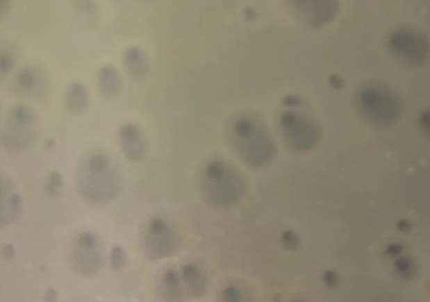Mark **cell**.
Instances as JSON below:
<instances>
[{
  "mask_svg": "<svg viewBox=\"0 0 430 302\" xmlns=\"http://www.w3.org/2000/svg\"><path fill=\"white\" fill-rule=\"evenodd\" d=\"M82 196L94 204L110 203L119 197L122 176L119 169L108 155H92L78 169L76 176Z\"/></svg>",
  "mask_w": 430,
  "mask_h": 302,
  "instance_id": "6da1fadb",
  "label": "cell"
},
{
  "mask_svg": "<svg viewBox=\"0 0 430 302\" xmlns=\"http://www.w3.org/2000/svg\"><path fill=\"white\" fill-rule=\"evenodd\" d=\"M230 137L240 160L254 168L268 164L276 153L274 142L261 121L254 117L235 118L231 125Z\"/></svg>",
  "mask_w": 430,
  "mask_h": 302,
  "instance_id": "7a4b0ae2",
  "label": "cell"
},
{
  "mask_svg": "<svg viewBox=\"0 0 430 302\" xmlns=\"http://www.w3.org/2000/svg\"><path fill=\"white\" fill-rule=\"evenodd\" d=\"M355 103L362 116L381 128L395 125L404 110L400 94L392 87L378 81L366 82L358 87Z\"/></svg>",
  "mask_w": 430,
  "mask_h": 302,
  "instance_id": "3957f363",
  "label": "cell"
},
{
  "mask_svg": "<svg viewBox=\"0 0 430 302\" xmlns=\"http://www.w3.org/2000/svg\"><path fill=\"white\" fill-rule=\"evenodd\" d=\"M199 185L204 200L218 209L235 205L245 192L242 176L220 160H211L204 165Z\"/></svg>",
  "mask_w": 430,
  "mask_h": 302,
  "instance_id": "277c9868",
  "label": "cell"
},
{
  "mask_svg": "<svg viewBox=\"0 0 430 302\" xmlns=\"http://www.w3.org/2000/svg\"><path fill=\"white\" fill-rule=\"evenodd\" d=\"M38 120L28 106L15 105L8 110L1 132L3 148L12 153L26 150L37 140Z\"/></svg>",
  "mask_w": 430,
  "mask_h": 302,
  "instance_id": "5b68a950",
  "label": "cell"
},
{
  "mask_svg": "<svg viewBox=\"0 0 430 302\" xmlns=\"http://www.w3.org/2000/svg\"><path fill=\"white\" fill-rule=\"evenodd\" d=\"M181 237L179 229L163 217L151 218L143 234L144 255L151 260H160L172 257L179 251Z\"/></svg>",
  "mask_w": 430,
  "mask_h": 302,
  "instance_id": "8992f818",
  "label": "cell"
},
{
  "mask_svg": "<svg viewBox=\"0 0 430 302\" xmlns=\"http://www.w3.org/2000/svg\"><path fill=\"white\" fill-rule=\"evenodd\" d=\"M388 47L397 60L413 67L424 65L429 53L427 35L412 27H399L392 31L388 39Z\"/></svg>",
  "mask_w": 430,
  "mask_h": 302,
  "instance_id": "52a82bcc",
  "label": "cell"
},
{
  "mask_svg": "<svg viewBox=\"0 0 430 302\" xmlns=\"http://www.w3.org/2000/svg\"><path fill=\"white\" fill-rule=\"evenodd\" d=\"M279 126L286 145L295 152H308L320 139L317 123L295 111H283L279 117Z\"/></svg>",
  "mask_w": 430,
  "mask_h": 302,
  "instance_id": "ba28073f",
  "label": "cell"
},
{
  "mask_svg": "<svg viewBox=\"0 0 430 302\" xmlns=\"http://www.w3.org/2000/svg\"><path fill=\"white\" fill-rule=\"evenodd\" d=\"M290 11L302 25L320 28L329 25L338 17L340 0H287Z\"/></svg>",
  "mask_w": 430,
  "mask_h": 302,
  "instance_id": "9c48e42d",
  "label": "cell"
},
{
  "mask_svg": "<svg viewBox=\"0 0 430 302\" xmlns=\"http://www.w3.org/2000/svg\"><path fill=\"white\" fill-rule=\"evenodd\" d=\"M74 271L84 276H92L100 271L102 252L99 240L92 233L84 232L78 237L72 254Z\"/></svg>",
  "mask_w": 430,
  "mask_h": 302,
  "instance_id": "30bf717a",
  "label": "cell"
},
{
  "mask_svg": "<svg viewBox=\"0 0 430 302\" xmlns=\"http://www.w3.org/2000/svg\"><path fill=\"white\" fill-rule=\"evenodd\" d=\"M22 212V200L15 192L13 181L6 174L0 177V224L10 226L19 219Z\"/></svg>",
  "mask_w": 430,
  "mask_h": 302,
  "instance_id": "8fae6325",
  "label": "cell"
},
{
  "mask_svg": "<svg viewBox=\"0 0 430 302\" xmlns=\"http://www.w3.org/2000/svg\"><path fill=\"white\" fill-rule=\"evenodd\" d=\"M118 138L122 153L130 162H140L147 152V144L142 131L133 123H125L120 127Z\"/></svg>",
  "mask_w": 430,
  "mask_h": 302,
  "instance_id": "7c38bea8",
  "label": "cell"
},
{
  "mask_svg": "<svg viewBox=\"0 0 430 302\" xmlns=\"http://www.w3.org/2000/svg\"><path fill=\"white\" fill-rule=\"evenodd\" d=\"M181 279L189 296L200 298L206 292L208 279L206 271L200 265L188 263L181 268Z\"/></svg>",
  "mask_w": 430,
  "mask_h": 302,
  "instance_id": "4fadbf2b",
  "label": "cell"
},
{
  "mask_svg": "<svg viewBox=\"0 0 430 302\" xmlns=\"http://www.w3.org/2000/svg\"><path fill=\"white\" fill-rule=\"evenodd\" d=\"M42 75L38 69L33 67H24L19 72L15 79V88L19 94L26 97L40 95V90L43 86Z\"/></svg>",
  "mask_w": 430,
  "mask_h": 302,
  "instance_id": "5bb4252c",
  "label": "cell"
},
{
  "mask_svg": "<svg viewBox=\"0 0 430 302\" xmlns=\"http://www.w3.org/2000/svg\"><path fill=\"white\" fill-rule=\"evenodd\" d=\"M124 62L126 71L133 79L140 81L147 76L149 69V59L140 47H129L125 51Z\"/></svg>",
  "mask_w": 430,
  "mask_h": 302,
  "instance_id": "9a60e30c",
  "label": "cell"
},
{
  "mask_svg": "<svg viewBox=\"0 0 430 302\" xmlns=\"http://www.w3.org/2000/svg\"><path fill=\"white\" fill-rule=\"evenodd\" d=\"M97 87L101 97L106 99L117 97L122 89V78L115 67H101L97 76Z\"/></svg>",
  "mask_w": 430,
  "mask_h": 302,
  "instance_id": "2e32d148",
  "label": "cell"
},
{
  "mask_svg": "<svg viewBox=\"0 0 430 302\" xmlns=\"http://www.w3.org/2000/svg\"><path fill=\"white\" fill-rule=\"evenodd\" d=\"M179 273L173 269L165 270L160 278V292L163 299L167 301H183L184 291Z\"/></svg>",
  "mask_w": 430,
  "mask_h": 302,
  "instance_id": "e0dca14e",
  "label": "cell"
},
{
  "mask_svg": "<svg viewBox=\"0 0 430 302\" xmlns=\"http://www.w3.org/2000/svg\"><path fill=\"white\" fill-rule=\"evenodd\" d=\"M89 104V92L88 88L81 82L71 83L65 95L67 109L73 114H81L88 108Z\"/></svg>",
  "mask_w": 430,
  "mask_h": 302,
  "instance_id": "ac0fdd59",
  "label": "cell"
},
{
  "mask_svg": "<svg viewBox=\"0 0 430 302\" xmlns=\"http://www.w3.org/2000/svg\"><path fill=\"white\" fill-rule=\"evenodd\" d=\"M64 178L57 171H53L47 176L46 182V192L51 198H57L60 196L61 190L64 187Z\"/></svg>",
  "mask_w": 430,
  "mask_h": 302,
  "instance_id": "d6986e66",
  "label": "cell"
},
{
  "mask_svg": "<svg viewBox=\"0 0 430 302\" xmlns=\"http://www.w3.org/2000/svg\"><path fill=\"white\" fill-rule=\"evenodd\" d=\"M394 268L404 279H410L416 272V265L410 258L401 257L397 258L395 264H394Z\"/></svg>",
  "mask_w": 430,
  "mask_h": 302,
  "instance_id": "ffe728a7",
  "label": "cell"
},
{
  "mask_svg": "<svg viewBox=\"0 0 430 302\" xmlns=\"http://www.w3.org/2000/svg\"><path fill=\"white\" fill-rule=\"evenodd\" d=\"M110 266L113 270H120L127 263V253L120 245H114L109 254Z\"/></svg>",
  "mask_w": 430,
  "mask_h": 302,
  "instance_id": "44dd1931",
  "label": "cell"
},
{
  "mask_svg": "<svg viewBox=\"0 0 430 302\" xmlns=\"http://www.w3.org/2000/svg\"><path fill=\"white\" fill-rule=\"evenodd\" d=\"M221 300L227 302L242 301V291L236 285H229L223 289L222 293H221Z\"/></svg>",
  "mask_w": 430,
  "mask_h": 302,
  "instance_id": "7402d4cb",
  "label": "cell"
},
{
  "mask_svg": "<svg viewBox=\"0 0 430 302\" xmlns=\"http://www.w3.org/2000/svg\"><path fill=\"white\" fill-rule=\"evenodd\" d=\"M281 242L283 247L288 250H292V251L297 250L301 244L299 237L292 230H286V232H283Z\"/></svg>",
  "mask_w": 430,
  "mask_h": 302,
  "instance_id": "603a6c76",
  "label": "cell"
},
{
  "mask_svg": "<svg viewBox=\"0 0 430 302\" xmlns=\"http://www.w3.org/2000/svg\"><path fill=\"white\" fill-rule=\"evenodd\" d=\"M15 66L14 56L9 53H2L0 55V73L2 76H7Z\"/></svg>",
  "mask_w": 430,
  "mask_h": 302,
  "instance_id": "cb8c5ba5",
  "label": "cell"
},
{
  "mask_svg": "<svg viewBox=\"0 0 430 302\" xmlns=\"http://www.w3.org/2000/svg\"><path fill=\"white\" fill-rule=\"evenodd\" d=\"M323 280H324L325 283L330 286V287H336L339 284L338 276L336 273L331 271V270L325 272L324 276H323Z\"/></svg>",
  "mask_w": 430,
  "mask_h": 302,
  "instance_id": "d4e9b609",
  "label": "cell"
},
{
  "mask_svg": "<svg viewBox=\"0 0 430 302\" xmlns=\"http://www.w3.org/2000/svg\"><path fill=\"white\" fill-rule=\"evenodd\" d=\"M15 255V250L13 245L10 244H6L3 246L2 249V256L7 261L13 260Z\"/></svg>",
  "mask_w": 430,
  "mask_h": 302,
  "instance_id": "484cf974",
  "label": "cell"
},
{
  "mask_svg": "<svg viewBox=\"0 0 430 302\" xmlns=\"http://www.w3.org/2000/svg\"><path fill=\"white\" fill-rule=\"evenodd\" d=\"M404 247L399 244H390L386 249V253L389 256L396 257L399 255L400 253L404 252Z\"/></svg>",
  "mask_w": 430,
  "mask_h": 302,
  "instance_id": "4316f807",
  "label": "cell"
},
{
  "mask_svg": "<svg viewBox=\"0 0 430 302\" xmlns=\"http://www.w3.org/2000/svg\"><path fill=\"white\" fill-rule=\"evenodd\" d=\"M429 111H424L423 114L421 115L420 118V124L426 132L429 133V127H430V120H429Z\"/></svg>",
  "mask_w": 430,
  "mask_h": 302,
  "instance_id": "83f0119b",
  "label": "cell"
},
{
  "mask_svg": "<svg viewBox=\"0 0 430 302\" xmlns=\"http://www.w3.org/2000/svg\"><path fill=\"white\" fill-rule=\"evenodd\" d=\"M397 228L398 231L402 233H408L411 231V224L407 220L402 219L397 224Z\"/></svg>",
  "mask_w": 430,
  "mask_h": 302,
  "instance_id": "f1b7e54d",
  "label": "cell"
},
{
  "mask_svg": "<svg viewBox=\"0 0 430 302\" xmlns=\"http://www.w3.org/2000/svg\"><path fill=\"white\" fill-rule=\"evenodd\" d=\"M58 296L56 290H54L53 288H49L46 291L45 301L49 302L57 301Z\"/></svg>",
  "mask_w": 430,
  "mask_h": 302,
  "instance_id": "f546056e",
  "label": "cell"
}]
</instances>
